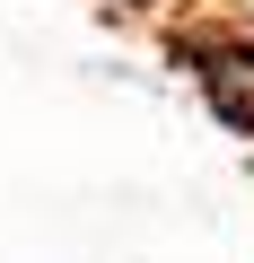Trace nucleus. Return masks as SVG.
Masks as SVG:
<instances>
[{"instance_id": "obj_1", "label": "nucleus", "mask_w": 254, "mask_h": 263, "mask_svg": "<svg viewBox=\"0 0 254 263\" xmlns=\"http://www.w3.org/2000/svg\"><path fill=\"white\" fill-rule=\"evenodd\" d=\"M175 62L202 88V105L254 141V35L245 27H193V35H175Z\"/></svg>"}, {"instance_id": "obj_2", "label": "nucleus", "mask_w": 254, "mask_h": 263, "mask_svg": "<svg viewBox=\"0 0 254 263\" xmlns=\"http://www.w3.org/2000/svg\"><path fill=\"white\" fill-rule=\"evenodd\" d=\"M123 9H167V0H123Z\"/></svg>"}]
</instances>
